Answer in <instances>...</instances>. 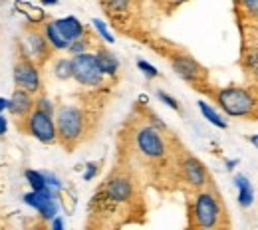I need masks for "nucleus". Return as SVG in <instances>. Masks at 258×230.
<instances>
[{
    "mask_svg": "<svg viewBox=\"0 0 258 230\" xmlns=\"http://www.w3.org/2000/svg\"><path fill=\"white\" fill-rule=\"evenodd\" d=\"M234 187L238 191L236 200H238V206L240 208H250L254 204V185L250 183V179L246 175H234Z\"/></svg>",
    "mask_w": 258,
    "mask_h": 230,
    "instance_id": "obj_14",
    "label": "nucleus"
},
{
    "mask_svg": "<svg viewBox=\"0 0 258 230\" xmlns=\"http://www.w3.org/2000/svg\"><path fill=\"white\" fill-rule=\"evenodd\" d=\"M54 24L58 26V30L64 34V38L66 40H70V42H74V40H78V38L86 36V28H84V24H82L76 16H64V18H58V20H54Z\"/></svg>",
    "mask_w": 258,
    "mask_h": 230,
    "instance_id": "obj_15",
    "label": "nucleus"
},
{
    "mask_svg": "<svg viewBox=\"0 0 258 230\" xmlns=\"http://www.w3.org/2000/svg\"><path fill=\"white\" fill-rule=\"evenodd\" d=\"M96 60L103 75H115V73H117V69H119V60H117L115 54L109 52L107 48H99V50H97Z\"/></svg>",
    "mask_w": 258,
    "mask_h": 230,
    "instance_id": "obj_16",
    "label": "nucleus"
},
{
    "mask_svg": "<svg viewBox=\"0 0 258 230\" xmlns=\"http://www.w3.org/2000/svg\"><path fill=\"white\" fill-rule=\"evenodd\" d=\"M66 52H70L72 56H78V54H84V52H88V40H86V36H82V38L74 40Z\"/></svg>",
    "mask_w": 258,
    "mask_h": 230,
    "instance_id": "obj_22",
    "label": "nucleus"
},
{
    "mask_svg": "<svg viewBox=\"0 0 258 230\" xmlns=\"http://www.w3.org/2000/svg\"><path fill=\"white\" fill-rule=\"evenodd\" d=\"M24 202L36 208L42 218L52 220L58 214V202H56V191L46 189V191H32L24 197Z\"/></svg>",
    "mask_w": 258,
    "mask_h": 230,
    "instance_id": "obj_9",
    "label": "nucleus"
},
{
    "mask_svg": "<svg viewBox=\"0 0 258 230\" xmlns=\"http://www.w3.org/2000/svg\"><path fill=\"white\" fill-rule=\"evenodd\" d=\"M135 145H137L139 153L143 157H147V159H161L165 155V151H167L161 131L157 127H153V125H145V127H141L137 131Z\"/></svg>",
    "mask_w": 258,
    "mask_h": 230,
    "instance_id": "obj_6",
    "label": "nucleus"
},
{
    "mask_svg": "<svg viewBox=\"0 0 258 230\" xmlns=\"http://www.w3.org/2000/svg\"><path fill=\"white\" fill-rule=\"evenodd\" d=\"M24 44H26V54L34 60H46L50 50H52L44 32H38V30H30L26 34Z\"/></svg>",
    "mask_w": 258,
    "mask_h": 230,
    "instance_id": "obj_13",
    "label": "nucleus"
},
{
    "mask_svg": "<svg viewBox=\"0 0 258 230\" xmlns=\"http://www.w3.org/2000/svg\"><path fill=\"white\" fill-rule=\"evenodd\" d=\"M6 129H8V123H6V119L0 115V135H2V133H6Z\"/></svg>",
    "mask_w": 258,
    "mask_h": 230,
    "instance_id": "obj_32",
    "label": "nucleus"
},
{
    "mask_svg": "<svg viewBox=\"0 0 258 230\" xmlns=\"http://www.w3.org/2000/svg\"><path fill=\"white\" fill-rule=\"evenodd\" d=\"M238 4L248 16L258 18V0H238Z\"/></svg>",
    "mask_w": 258,
    "mask_h": 230,
    "instance_id": "obj_24",
    "label": "nucleus"
},
{
    "mask_svg": "<svg viewBox=\"0 0 258 230\" xmlns=\"http://www.w3.org/2000/svg\"><path fill=\"white\" fill-rule=\"evenodd\" d=\"M36 107L42 109V111H46V113H50V115H54V103H52L48 98L38 99V101H36Z\"/></svg>",
    "mask_w": 258,
    "mask_h": 230,
    "instance_id": "obj_27",
    "label": "nucleus"
},
{
    "mask_svg": "<svg viewBox=\"0 0 258 230\" xmlns=\"http://www.w3.org/2000/svg\"><path fill=\"white\" fill-rule=\"evenodd\" d=\"M92 24H94V28L97 30V34L107 42V44H113L115 42V38H113V34L107 30V26H105V22L103 20H99V18H94L92 20Z\"/></svg>",
    "mask_w": 258,
    "mask_h": 230,
    "instance_id": "obj_21",
    "label": "nucleus"
},
{
    "mask_svg": "<svg viewBox=\"0 0 258 230\" xmlns=\"http://www.w3.org/2000/svg\"><path fill=\"white\" fill-rule=\"evenodd\" d=\"M236 165H238V161H236V159H234V161H226V169H228V171H232Z\"/></svg>",
    "mask_w": 258,
    "mask_h": 230,
    "instance_id": "obj_34",
    "label": "nucleus"
},
{
    "mask_svg": "<svg viewBox=\"0 0 258 230\" xmlns=\"http://www.w3.org/2000/svg\"><path fill=\"white\" fill-rule=\"evenodd\" d=\"M197 105H199V111L203 113V117H205L211 125H215V127H219V129H226V127H228L226 119L219 113V111H217V109H215V107H213V105H211V103H207V101H203V99H201Z\"/></svg>",
    "mask_w": 258,
    "mask_h": 230,
    "instance_id": "obj_18",
    "label": "nucleus"
},
{
    "mask_svg": "<svg viewBox=\"0 0 258 230\" xmlns=\"http://www.w3.org/2000/svg\"><path fill=\"white\" fill-rule=\"evenodd\" d=\"M44 36H46V40H48V44H50L52 50H68L70 44H72L70 40H66L64 34L58 30V26L54 24V20L44 26Z\"/></svg>",
    "mask_w": 258,
    "mask_h": 230,
    "instance_id": "obj_17",
    "label": "nucleus"
},
{
    "mask_svg": "<svg viewBox=\"0 0 258 230\" xmlns=\"http://www.w3.org/2000/svg\"><path fill=\"white\" fill-rule=\"evenodd\" d=\"M8 101L10 99H4V98H0V113L4 111V109H8Z\"/></svg>",
    "mask_w": 258,
    "mask_h": 230,
    "instance_id": "obj_33",
    "label": "nucleus"
},
{
    "mask_svg": "<svg viewBox=\"0 0 258 230\" xmlns=\"http://www.w3.org/2000/svg\"><path fill=\"white\" fill-rule=\"evenodd\" d=\"M105 4L113 12H125L129 8V0H105Z\"/></svg>",
    "mask_w": 258,
    "mask_h": 230,
    "instance_id": "obj_26",
    "label": "nucleus"
},
{
    "mask_svg": "<svg viewBox=\"0 0 258 230\" xmlns=\"http://www.w3.org/2000/svg\"><path fill=\"white\" fill-rule=\"evenodd\" d=\"M52 228H54V230H62V228H64V222H62V218H60L58 214L52 218Z\"/></svg>",
    "mask_w": 258,
    "mask_h": 230,
    "instance_id": "obj_30",
    "label": "nucleus"
},
{
    "mask_svg": "<svg viewBox=\"0 0 258 230\" xmlns=\"http://www.w3.org/2000/svg\"><path fill=\"white\" fill-rule=\"evenodd\" d=\"M181 173H183L185 183H189L195 189H203V187L209 183L207 169H205V165L201 163L197 157H187V159L181 163Z\"/></svg>",
    "mask_w": 258,
    "mask_h": 230,
    "instance_id": "obj_10",
    "label": "nucleus"
},
{
    "mask_svg": "<svg viewBox=\"0 0 258 230\" xmlns=\"http://www.w3.org/2000/svg\"><path fill=\"white\" fill-rule=\"evenodd\" d=\"M54 75L62 82L70 80L72 78V58H58L54 62Z\"/></svg>",
    "mask_w": 258,
    "mask_h": 230,
    "instance_id": "obj_19",
    "label": "nucleus"
},
{
    "mask_svg": "<svg viewBox=\"0 0 258 230\" xmlns=\"http://www.w3.org/2000/svg\"><path fill=\"white\" fill-rule=\"evenodd\" d=\"M42 4H48V6H54V4H58V0H42Z\"/></svg>",
    "mask_w": 258,
    "mask_h": 230,
    "instance_id": "obj_35",
    "label": "nucleus"
},
{
    "mask_svg": "<svg viewBox=\"0 0 258 230\" xmlns=\"http://www.w3.org/2000/svg\"><path fill=\"white\" fill-rule=\"evenodd\" d=\"M58 139L64 145H74L84 133V113L76 105H62L56 111Z\"/></svg>",
    "mask_w": 258,
    "mask_h": 230,
    "instance_id": "obj_2",
    "label": "nucleus"
},
{
    "mask_svg": "<svg viewBox=\"0 0 258 230\" xmlns=\"http://www.w3.org/2000/svg\"><path fill=\"white\" fill-rule=\"evenodd\" d=\"M14 84H16V88H22L30 94H36L42 86L40 71L34 66L32 58L28 54H22L14 64Z\"/></svg>",
    "mask_w": 258,
    "mask_h": 230,
    "instance_id": "obj_7",
    "label": "nucleus"
},
{
    "mask_svg": "<svg viewBox=\"0 0 258 230\" xmlns=\"http://www.w3.org/2000/svg\"><path fill=\"white\" fill-rule=\"evenodd\" d=\"M248 64H250V67H252V71L258 73V50L248 54Z\"/></svg>",
    "mask_w": 258,
    "mask_h": 230,
    "instance_id": "obj_29",
    "label": "nucleus"
},
{
    "mask_svg": "<svg viewBox=\"0 0 258 230\" xmlns=\"http://www.w3.org/2000/svg\"><path fill=\"white\" fill-rule=\"evenodd\" d=\"M171 67H173V71L181 80H185L189 84H199L207 75L205 67L201 66L195 58H191L189 54H175V56H171Z\"/></svg>",
    "mask_w": 258,
    "mask_h": 230,
    "instance_id": "obj_8",
    "label": "nucleus"
},
{
    "mask_svg": "<svg viewBox=\"0 0 258 230\" xmlns=\"http://www.w3.org/2000/svg\"><path fill=\"white\" fill-rule=\"evenodd\" d=\"M157 98L161 99V101L165 103V105H167V107H171L173 111H181V105H179V101H177V99L173 98V96L165 94L163 90H159V92H157Z\"/></svg>",
    "mask_w": 258,
    "mask_h": 230,
    "instance_id": "obj_25",
    "label": "nucleus"
},
{
    "mask_svg": "<svg viewBox=\"0 0 258 230\" xmlns=\"http://www.w3.org/2000/svg\"><path fill=\"white\" fill-rule=\"evenodd\" d=\"M137 67L149 78V80H153V78H159V69L153 66V64H149V62H145V60H137Z\"/></svg>",
    "mask_w": 258,
    "mask_h": 230,
    "instance_id": "obj_23",
    "label": "nucleus"
},
{
    "mask_svg": "<svg viewBox=\"0 0 258 230\" xmlns=\"http://www.w3.org/2000/svg\"><path fill=\"white\" fill-rule=\"evenodd\" d=\"M97 173V165L96 163H90L88 165V171L84 173V181H90V179H94Z\"/></svg>",
    "mask_w": 258,
    "mask_h": 230,
    "instance_id": "obj_28",
    "label": "nucleus"
},
{
    "mask_svg": "<svg viewBox=\"0 0 258 230\" xmlns=\"http://www.w3.org/2000/svg\"><path fill=\"white\" fill-rule=\"evenodd\" d=\"M248 143L254 147L258 151V133H254V135H248Z\"/></svg>",
    "mask_w": 258,
    "mask_h": 230,
    "instance_id": "obj_31",
    "label": "nucleus"
},
{
    "mask_svg": "<svg viewBox=\"0 0 258 230\" xmlns=\"http://www.w3.org/2000/svg\"><path fill=\"white\" fill-rule=\"evenodd\" d=\"M72 78L80 86H88V88L99 86L103 82V73L97 66L96 54L84 52V54L72 56Z\"/></svg>",
    "mask_w": 258,
    "mask_h": 230,
    "instance_id": "obj_4",
    "label": "nucleus"
},
{
    "mask_svg": "<svg viewBox=\"0 0 258 230\" xmlns=\"http://www.w3.org/2000/svg\"><path fill=\"white\" fill-rule=\"evenodd\" d=\"M34 105H36V101L32 99V94L22 90V88H16L10 101H8V111L14 117H28L30 111L34 109Z\"/></svg>",
    "mask_w": 258,
    "mask_h": 230,
    "instance_id": "obj_12",
    "label": "nucleus"
},
{
    "mask_svg": "<svg viewBox=\"0 0 258 230\" xmlns=\"http://www.w3.org/2000/svg\"><path fill=\"white\" fill-rule=\"evenodd\" d=\"M24 177H26V181L30 183L32 191H46V189H50L48 183H46V175L40 173V171H26Z\"/></svg>",
    "mask_w": 258,
    "mask_h": 230,
    "instance_id": "obj_20",
    "label": "nucleus"
},
{
    "mask_svg": "<svg viewBox=\"0 0 258 230\" xmlns=\"http://www.w3.org/2000/svg\"><path fill=\"white\" fill-rule=\"evenodd\" d=\"M103 195L111 202H125L133 195V187L127 177H113L103 187Z\"/></svg>",
    "mask_w": 258,
    "mask_h": 230,
    "instance_id": "obj_11",
    "label": "nucleus"
},
{
    "mask_svg": "<svg viewBox=\"0 0 258 230\" xmlns=\"http://www.w3.org/2000/svg\"><path fill=\"white\" fill-rule=\"evenodd\" d=\"M193 224L199 228H215L221 224V202L209 191H201L193 202Z\"/></svg>",
    "mask_w": 258,
    "mask_h": 230,
    "instance_id": "obj_3",
    "label": "nucleus"
},
{
    "mask_svg": "<svg viewBox=\"0 0 258 230\" xmlns=\"http://www.w3.org/2000/svg\"><path fill=\"white\" fill-rule=\"evenodd\" d=\"M219 107L223 109V113L228 117H250L256 111V98L244 90V88H236V86H228L223 88L215 94Z\"/></svg>",
    "mask_w": 258,
    "mask_h": 230,
    "instance_id": "obj_1",
    "label": "nucleus"
},
{
    "mask_svg": "<svg viewBox=\"0 0 258 230\" xmlns=\"http://www.w3.org/2000/svg\"><path fill=\"white\" fill-rule=\"evenodd\" d=\"M26 131L46 145H52L58 141V129H56L54 115H50L38 107L30 111V115L26 119Z\"/></svg>",
    "mask_w": 258,
    "mask_h": 230,
    "instance_id": "obj_5",
    "label": "nucleus"
}]
</instances>
